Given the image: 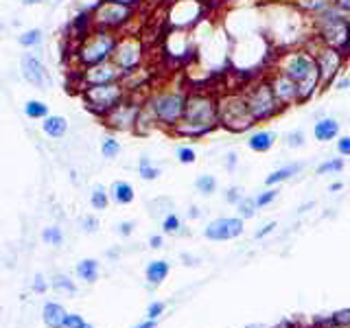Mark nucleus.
Listing matches in <instances>:
<instances>
[{
  "label": "nucleus",
  "instance_id": "44",
  "mask_svg": "<svg viewBox=\"0 0 350 328\" xmlns=\"http://www.w3.org/2000/svg\"><path fill=\"white\" fill-rule=\"evenodd\" d=\"M164 309H167V304L164 302H151L149 309H147V320H158V317L164 313Z\"/></svg>",
  "mask_w": 350,
  "mask_h": 328
},
{
  "label": "nucleus",
  "instance_id": "20",
  "mask_svg": "<svg viewBox=\"0 0 350 328\" xmlns=\"http://www.w3.org/2000/svg\"><path fill=\"white\" fill-rule=\"evenodd\" d=\"M40 125H42V131L51 140H62L68 134V118L62 114H49L44 120H40Z\"/></svg>",
  "mask_w": 350,
  "mask_h": 328
},
{
  "label": "nucleus",
  "instance_id": "27",
  "mask_svg": "<svg viewBox=\"0 0 350 328\" xmlns=\"http://www.w3.org/2000/svg\"><path fill=\"white\" fill-rule=\"evenodd\" d=\"M153 129H160V127L156 123V118H153V114L147 109V105L142 103V109H140V114H138L134 134H138V136H149Z\"/></svg>",
  "mask_w": 350,
  "mask_h": 328
},
{
  "label": "nucleus",
  "instance_id": "8",
  "mask_svg": "<svg viewBox=\"0 0 350 328\" xmlns=\"http://www.w3.org/2000/svg\"><path fill=\"white\" fill-rule=\"evenodd\" d=\"M83 105L98 118H103L109 109H114L120 101L127 98V87L123 81L116 83H103V85H88L79 90Z\"/></svg>",
  "mask_w": 350,
  "mask_h": 328
},
{
  "label": "nucleus",
  "instance_id": "39",
  "mask_svg": "<svg viewBox=\"0 0 350 328\" xmlns=\"http://www.w3.org/2000/svg\"><path fill=\"white\" fill-rule=\"evenodd\" d=\"M175 158L180 164H195L197 162V151L191 145H180L175 149Z\"/></svg>",
  "mask_w": 350,
  "mask_h": 328
},
{
  "label": "nucleus",
  "instance_id": "1",
  "mask_svg": "<svg viewBox=\"0 0 350 328\" xmlns=\"http://www.w3.org/2000/svg\"><path fill=\"white\" fill-rule=\"evenodd\" d=\"M217 96L219 92L204 90V87L202 90H189L184 114L180 118V123L171 129V134L184 140H200L217 131L219 129Z\"/></svg>",
  "mask_w": 350,
  "mask_h": 328
},
{
  "label": "nucleus",
  "instance_id": "52",
  "mask_svg": "<svg viewBox=\"0 0 350 328\" xmlns=\"http://www.w3.org/2000/svg\"><path fill=\"white\" fill-rule=\"evenodd\" d=\"M237 164H239V156L234 151H230L228 156H226V169L228 171H234L237 169Z\"/></svg>",
  "mask_w": 350,
  "mask_h": 328
},
{
  "label": "nucleus",
  "instance_id": "47",
  "mask_svg": "<svg viewBox=\"0 0 350 328\" xmlns=\"http://www.w3.org/2000/svg\"><path fill=\"white\" fill-rule=\"evenodd\" d=\"M81 226H83L85 232H96V230H98V219L96 217H85L83 221H81Z\"/></svg>",
  "mask_w": 350,
  "mask_h": 328
},
{
  "label": "nucleus",
  "instance_id": "37",
  "mask_svg": "<svg viewBox=\"0 0 350 328\" xmlns=\"http://www.w3.org/2000/svg\"><path fill=\"white\" fill-rule=\"evenodd\" d=\"M237 210H239V217L243 219V221H247V219H254L256 217V202H254V197H243L239 204H237Z\"/></svg>",
  "mask_w": 350,
  "mask_h": 328
},
{
  "label": "nucleus",
  "instance_id": "38",
  "mask_svg": "<svg viewBox=\"0 0 350 328\" xmlns=\"http://www.w3.org/2000/svg\"><path fill=\"white\" fill-rule=\"evenodd\" d=\"M180 228H182V221H180L178 215L175 213L164 215V219H162V232L164 234H178Z\"/></svg>",
  "mask_w": 350,
  "mask_h": 328
},
{
  "label": "nucleus",
  "instance_id": "62",
  "mask_svg": "<svg viewBox=\"0 0 350 328\" xmlns=\"http://www.w3.org/2000/svg\"><path fill=\"white\" fill-rule=\"evenodd\" d=\"M81 328H94V326H90V324H83Z\"/></svg>",
  "mask_w": 350,
  "mask_h": 328
},
{
  "label": "nucleus",
  "instance_id": "7",
  "mask_svg": "<svg viewBox=\"0 0 350 328\" xmlns=\"http://www.w3.org/2000/svg\"><path fill=\"white\" fill-rule=\"evenodd\" d=\"M241 92H243V96H245L250 114L254 116L256 125L269 123V120H273L284 112V109L278 105L276 96H273V92H271L265 72H262L260 77H256V79L247 81L243 87H241Z\"/></svg>",
  "mask_w": 350,
  "mask_h": 328
},
{
  "label": "nucleus",
  "instance_id": "19",
  "mask_svg": "<svg viewBox=\"0 0 350 328\" xmlns=\"http://www.w3.org/2000/svg\"><path fill=\"white\" fill-rule=\"evenodd\" d=\"M276 138H278L276 131H271V129H252L245 145L254 153H267L273 149V145H276Z\"/></svg>",
  "mask_w": 350,
  "mask_h": 328
},
{
  "label": "nucleus",
  "instance_id": "45",
  "mask_svg": "<svg viewBox=\"0 0 350 328\" xmlns=\"http://www.w3.org/2000/svg\"><path fill=\"white\" fill-rule=\"evenodd\" d=\"M278 228V223L276 221H269V223H265V226H262L260 230H258V232L254 234V238L256 241H260V238H265V236H269L271 232H273V230H276Z\"/></svg>",
  "mask_w": 350,
  "mask_h": 328
},
{
  "label": "nucleus",
  "instance_id": "50",
  "mask_svg": "<svg viewBox=\"0 0 350 328\" xmlns=\"http://www.w3.org/2000/svg\"><path fill=\"white\" fill-rule=\"evenodd\" d=\"M85 322L81 320V315H68L66 317V328H81Z\"/></svg>",
  "mask_w": 350,
  "mask_h": 328
},
{
  "label": "nucleus",
  "instance_id": "6",
  "mask_svg": "<svg viewBox=\"0 0 350 328\" xmlns=\"http://www.w3.org/2000/svg\"><path fill=\"white\" fill-rule=\"evenodd\" d=\"M118 36L120 33L105 31V29H94V27L88 29L81 36L79 44H77V49H75V59H77V64H79V68L98 64V62H105V59H112Z\"/></svg>",
  "mask_w": 350,
  "mask_h": 328
},
{
  "label": "nucleus",
  "instance_id": "22",
  "mask_svg": "<svg viewBox=\"0 0 350 328\" xmlns=\"http://www.w3.org/2000/svg\"><path fill=\"white\" fill-rule=\"evenodd\" d=\"M66 317L68 313L64 311V306L57 302H49L44 306V313H42V320L49 328H66Z\"/></svg>",
  "mask_w": 350,
  "mask_h": 328
},
{
  "label": "nucleus",
  "instance_id": "36",
  "mask_svg": "<svg viewBox=\"0 0 350 328\" xmlns=\"http://www.w3.org/2000/svg\"><path fill=\"white\" fill-rule=\"evenodd\" d=\"M278 195H280L278 186H267V189L262 191V193H256V197H254L256 208L260 210V208H267V206H271L273 202L278 200Z\"/></svg>",
  "mask_w": 350,
  "mask_h": 328
},
{
  "label": "nucleus",
  "instance_id": "24",
  "mask_svg": "<svg viewBox=\"0 0 350 328\" xmlns=\"http://www.w3.org/2000/svg\"><path fill=\"white\" fill-rule=\"evenodd\" d=\"M109 197L116 202V204H120V206H127V204H131L136 200V191H134V186H131L129 182H114L112 184V189H109Z\"/></svg>",
  "mask_w": 350,
  "mask_h": 328
},
{
  "label": "nucleus",
  "instance_id": "58",
  "mask_svg": "<svg viewBox=\"0 0 350 328\" xmlns=\"http://www.w3.org/2000/svg\"><path fill=\"white\" fill-rule=\"evenodd\" d=\"M25 5H44V3H49V0H22Z\"/></svg>",
  "mask_w": 350,
  "mask_h": 328
},
{
  "label": "nucleus",
  "instance_id": "55",
  "mask_svg": "<svg viewBox=\"0 0 350 328\" xmlns=\"http://www.w3.org/2000/svg\"><path fill=\"white\" fill-rule=\"evenodd\" d=\"M33 289H36V291H46V282H44L42 276L36 278V282H33Z\"/></svg>",
  "mask_w": 350,
  "mask_h": 328
},
{
  "label": "nucleus",
  "instance_id": "30",
  "mask_svg": "<svg viewBox=\"0 0 350 328\" xmlns=\"http://www.w3.org/2000/svg\"><path fill=\"white\" fill-rule=\"evenodd\" d=\"M20 46L25 49H38L40 44L44 42V31L42 29H29V31H22L18 36Z\"/></svg>",
  "mask_w": 350,
  "mask_h": 328
},
{
  "label": "nucleus",
  "instance_id": "41",
  "mask_svg": "<svg viewBox=\"0 0 350 328\" xmlns=\"http://www.w3.org/2000/svg\"><path fill=\"white\" fill-rule=\"evenodd\" d=\"M306 145V134L302 129H293L287 134V147L289 149H302Z\"/></svg>",
  "mask_w": 350,
  "mask_h": 328
},
{
  "label": "nucleus",
  "instance_id": "9",
  "mask_svg": "<svg viewBox=\"0 0 350 328\" xmlns=\"http://www.w3.org/2000/svg\"><path fill=\"white\" fill-rule=\"evenodd\" d=\"M304 46L313 53V59L317 64V72H320L322 92L328 90V87H333L335 79L344 72L348 57H346L342 51L331 49V46H324V44L315 42L311 36H309V42H304Z\"/></svg>",
  "mask_w": 350,
  "mask_h": 328
},
{
  "label": "nucleus",
  "instance_id": "26",
  "mask_svg": "<svg viewBox=\"0 0 350 328\" xmlns=\"http://www.w3.org/2000/svg\"><path fill=\"white\" fill-rule=\"evenodd\" d=\"M22 112L29 120H44L51 112H49V103L40 101V98H29V101L22 105Z\"/></svg>",
  "mask_w": 350,
  "mask_h": 328
},
{
  "label": "nucleus",
  "instance_id": "48",
  "mask_svg": "<svg viewBox=\"0 0 350 328\" xmlns=\"http://www.w3.org/2000/svg\"><path fill=\"white\" fill-rule=\"evenodd\" d=\"M134 226H136L134 221H120L118 223V234L120 236H129L131 232H134Z\"/></svg>",
  "mask_w": 350,
  "mask_h": 328
},
{
  "label": "nucleus",
  "instance_id": "14",
  "mask_svg": "<svg viewBox=\"0 0 350 328\" xmlns=\"http://www.w3.org/2000/svg\"><path fill=\"white\" fill-rule=\"evenodd\" d=\"M267 81H269V87L273 96H276V101L282 109H289V107H298L300 105V92H298V85H295L287 74L271 68L265 72Z\"/></svg>",
  "mask_w": 350,
  "mask_h": 328
},
{
  "label": "nucleus",
  "instance_id": "31",
  "mask_svg": "<svg viewBox=\"0 0 350 328\" xmlns=\"http://www.w3.org/2000/svg\"><path fill=\"white\" fill-rule=\"evenodd\" d=\"M77 273H79V278H83L85 282H94L98 278V262L92 258L81 260L79 265H77Z\"/></svg>",
  "mask_w": 350,
  "mask_h": 328
},
{
  "label": "nucleus",
  "instance_id": "15",
  "mask_svg": "<svg viewBox=\"0 0 350 328\" xmlns=\"http://www.w3.org/2000/svg\"><path fill=\"white\" fill-rule=\"evenodd\" d=\"M204 5L200 0H175L169 9V25L175 31H186L202 20Z\"/></svg>",
  "mask_w": 350,
  "mask_h": 328
},
{
  "label": "nucleus",
  "instance_id": "40",
  "mask_svg": "<svg viewBox=\"0 0 350 328\" xmlns=\"http://www.w3.org/2000/svg\"><path fill=\"white\" fill-rule=\"evenodd\" d=\"M42 241H44V243H49V245H62V241H64L62 228H57V226L46 228L42 232Z\"/></svg>",
  "mask_w": 350,
  "mask_h": 328
},
{
  "label": "nucleus",
  "instance_id": "4",
  "mask_svg": "<svg viewBox=\"0 0 350 328\" xmlns=\"http://www.w3.org/2000/svg\"><path fill=\"white\" fill-rule=\"evenodd\" d=\"M186 94H189V90L182 85H164V87H156L145 98V105L153 114V118H156L160 129L171 131L180 123L186 105Z\"/></svg>",
  "mask_w": 350,
  "mask_h": 328
},
{
  "label": "nucleus",
  "instance_id": "29",
  "mask_svg": "<svg viewBox=\"0 0 350 328\" xmlns=\"http://www.w3.org/2000/svg\"><path fill=\"white\" fill-rule=\"evenodd\" d=\"M344 167H346V160L342 156H339V158H328V160L317 164L315 173L317 175H337V173L344 171Z\"/></svg>",
  "mask_w": 350,
  "mask_h": 328
},
{
  "label": "nucleus",
  "instance_id": "61",
  "mask_svg": "<svg viewBox=\"0 0 350 328\" xmlns=\"http://www.w3.org/2000/svg\"><path fill=\"white\" fill-rule=\"evenodd\" d=\"M348 25H350V14H348ZM348 57H350V44H348Z\"/></svg>",
  "mask_w": 350,
  "mask_h": 328
},
{
  "label": "nucleus",
  "instance_id": "49",
  "mask_svg": "<svg viewBox=\"0 0 350 328\" xmlns=\"http://www.w3.org/2000/svg\"><path fill=\"white\" fill-rule=\"evenodd\" d=\"M55 287H57V289H66V291L75 293V284H72L68 278H64V276H59L57 280H55Z\"/></svg>",
  "mask_w": 350,
  "mask_h": 328
},
{
  "label": "nucleus",
  "instance_id": "57",
  "mask_svg": "<svg viewBox=\"0 0 350 328\" xmlns=\"http://www.w3.org/2000/svg\"><path fill=\"white\" fill-rule=\"evenodd\" d=\"M344 189V184L342 182H333L331 184V189H328V191H331V193H337V191H342Z\"/></svg>",
  "mask_w": 350,
  "mask_h": 328
},
{
  "label": "nucleus",
  "instance_id": "3",
  "mask_svg": "<svg viewBox=\"0 0 350 328\" xmlns=\"http://www.w3.org/2000/svg\"><path fill=\"white\" fill-rule=\"evenodd\" d=\"M309 31L315 42L324 44L342 51L348 57V44H350V25H348V14L339 7L331 5L320 14L309 18Z\"/></svg>",
  "mask_w": 350,
  "mask_h": 328
},
{
  "label": "nucleus",
  "instance_id": "12",
  "mask_svg": "<svg viewBox=\"0 0 350 328\" xmlns=\"http://www.w3.org/2000/svg\"><path fill=\"white\" fill-rule=\"evenodd\" d=\"M142 103H145L142 98H138L134 94H127L125 101H120L114 109H109V112L101 118V123L109 131H116V134H134Z\"/></svg>",
  "mask_w": 350,
  "mask_h": 328
},
{
  "label": "nucleus",
  "instance_id": "25",
  "mask_svg": "<svg viewBox=\"0 0 350 328\" xmlns=\"http://www.w3.org/2000/svg\"><path fill=\"white\" fill-rule=\"evenodd\" d=\"M309 328H350V309L337 311L324 320H315Z\"/></svg>",
  "mask_w": 350,
  "mask_h": 328
},
{
  "label": "nucleus",
  "instance_id": "46",
  "mask_svg": "<svg viewBox=\"0 0 350 328\" xmlns=\"http://www.w3.org/2000/svg\"><path fill=\"white\" fill-rule=\"evenodd\" d=\"M333 87H335V90H348V87H350V74H339L337 77V79H335V83H333Z\"/></svg>",
  "mask_w": 350,
  "mask_h": 328
},
{
  "label": "nucleus",
  "instance_id": "43",
  "mask_svg": "<svg viewBox=\"0 0 350 328\" xmlns=\"http://www.w3.org/2000/svg\"><path fill=\"white\" fill-rule=\"evenodd\" d=\"M335 149L342 158H350V136L339 134V138L335 140Z\"/></svg>",
  "mask_w": 350,
  "mask_h": 328
},
{
  "label": "nucleus",
  "instance_id": "51",
  "mask_svg": "<svg viewBox=\"0 0 350 328\" xmlns=\"http://www.w3.org/2000/svg\"><path fill=\"white\" fill-rule=\"evenodd\" d=\"M105 3H118V5H125V7H131V9H140L145 0H105Z\"/></svg>",
  "mask_w": 350,
  "mask_h": 328
},
{
  "label": "nucleus",
  "instance_id": "10",
  "mask_svg": "<svg viewBox=\"0 0 350 328\" xmlns=\"http://www.w3.org/2000/svg\"><path fill=\"white\" fill-rule=\"evenodd\" d=\"M138 9H131L118 3H105V0H96V5L90 9V27L94 29H105L120 33L127 29L136 18Z\"/></svg>",
  "mask_w": 350,
  "mask_h": 328
},
{
  "label": "nucleus",
  "instance_id": "33",
  "mask_svg": "<svg viewBox=\"0 0 350 328\" xmlns=\"http://www.w3.org/2000/svg\"><path fill=\"white\" fill-rule=\"evenodd\" d=\"M217 186H219L217 178H215V175H208V173L200 175V178L195 180V189H197V193H202V195H206V197L215 195V193H217Z\"/></svg>",
  "mask_w": 350,
  "mask_h": 328
},
{
  "label": "nucleus",
  "instance_id": "42",
  "mask_svg": "<svg viewBox=\"0 0 350 328\" xmlns=\"http://www.w3.org/2000/svg\"><path fill=\"white\" fill-rule=\"evenodd\" d=\"M243 197H245V193H243L241 186H230V189L226 191V202L232 204V206H237L241 200H243Z\"/></svg>",
  "mask_w": 350,
  "mask_h": 328
},
{
  "label": "nucleus",
  "instance_id": "23",
  "mask_svg": "<svg viewBox=\"0 0 350 328\" xmlns=\"http://www.w3.org/2000/svg\"><path fill=\"white\" fill-rule=\"evenodd\" d=\"M171 271V265L167 260H151L147 269H145V276L149 280V284H153V287H158V284H162L164 280H167Z\"/></svg>",
  "mask_w": 350,
  "mask_h": 328
},
{
  "label": "nucleus",
  "instance_id": "18",
  "mask_svg": "<svg viewBox=\"0 0 350 328\" xmlns=\"http://www.w3.org/2000/svg\"><path fill=\"white\" fill-rule=\"evenodd\" d=\"M342 134V125L335 116H322L313 123V138L317 142H333Z\"/></svg>",
  "mask_w": 350,
  "mask_h": 328
},
{
  "label": "nucleus",
  "instance_id": "32",
  "mask_svg": "<svg viewBox=\"0 0 350 328\" xmlns=\"http://www.w3.org/2000/svg\"><path fill=\"white\" fill-rule=\"evenodd\" d=\"M138 175L145 182H153V180L160 178V167H156V164H153L147 156H142L138 162Z\"/></svg>",
  "mask_w": 350,
  "mask_h": 328
},
{
  "label": "nucleus",
  "instance_id": "54",
  "mask_svg": "<svg viewBox=\"0 0 350 328\" xmlns=\"http://www.w3.org/2000/svg\"><path fill=\"white\" fill-rule=\"evenodd\" d=\"M333 5L339 7L342 11H346V14H350V0H333Z\"/></svg>",
  "mask_w": 350,
  "mask_h": 328
},
{
  "label": "nucleus",
  "instance_id": "16",
  "mask_svg": "<svg viewBox=\"0 0 350 328\" xmlns=\"http://www.w3.org/2000/svg\"><path fill=\"white\" fill-rule=\"evenodd\" d=\"M245 232V221L241 217H219L213 219L211 223L204 228V236L208 241H232Z\"/></svg>",
  "mask_w": 350,
  "mask_h": 328
},
{
  "label": "nucleus",
  "instance_id": "63",
  "mask_svg": "<svg viewBox=\"0 0 350 328\" xmlns=\"http://www.w3.org/2000/svg\"><path fill=\"white\" fill-rule=\"evenodd\" d=\"M348 92H350V87H348Z\"/></svg>",
  "mask_w": 350,
  "mask_h": 328
},
{
  "label": "nucleus",
  "instance_id": "11",
  "mask_svg": "<svg viewBox=\"0 0 350 328\" xmlns=\"http://www.w3.org/2000/svg\"><path fill=\"white\" fill-rule=\"evenodd\" d=\"M145 55H147L145 42H142L136 33H125V36H118L116 49L112 53V62L125 74H129V72L142 68V64H145Z\"/></svg>",
  "mask_w": 350,
  "mask_h": 328
},
{
  "label": "nucleus",
  "instance_id": "35",
  "mask_svg": "<svg viewBox=\"0 0 350 328\" xmlns=\"http://www.w3.org/2000/svg\"><path fill=\"white\" fill-rule=\"evenodd\" d=\"M90 204L94 210H105L107 204H109V193L105 191V186L96 184L92 189V195H90Z\"/></svg>",
  "mask_w": 350,
  "mask_h": 328
},
{
  "label": "nucleus",
  "instance_id": "34",
  "mask_svg": "<svg viewBox=\"0 0 350 328\" xmlns=\"http://www.w3.org/2000/svg\"><path fill=\"white\" fill-rule=\"evenodd\" d=\"M120 142L116 140V136H105L103 138V142H101V156L105 158V160H114V158H118L120 156Z\"/></svg>",
  "mask_w": 350,
  "mask_h": 328
},
{
  "label": "nucleus",
  "instance_id": "13",
  "mask_svg": "<svg viewBox=\"0 0 350 328\" xmlns=\"http://www.w3.org/2000/svg\"><path fill=\"white\" fill-rule=\"evenodd\" d=\"M125 79V72L118 68V66L112 59H105V62H98L92 66H83L79 68V90L88 85H103V83H116V81H123Z\"/></svg>",
  "mask_w": 350,
  "mask_h": 328
},
{
  "label": "nucleus",
  "instance_id": "21",
  "mask_svg": "<svg viewBox=\"0 0 350 328\" xmlns=\"http://www.w3.org/2000/svg\"><path fill=\"white\" fill-rule=\"evenodd\" d=\"M304 169V162H291V164H284V167L271 171L267 178H265V186H280L284 182H289L295 175H300Z\"/></svg>",
  "mask_w": 350,
  "mask_h": 328
},
{
  "label": "nucleus",
  "instance_id": "60",
  "mask_svg": "<svg viewBox=\"0 0 350 328\" xmlns=\"http://www.w3.org/2000/svg\"><path fill=\"white\" fill-rule=\"evenodd\" d=\"M276 328H295L293 324H289V322H282L280 326H276Z\"/></svg>",
  "mask_w": 350,
  "mask_h": 328
},
{
  "label": "nucleus",
  "instance_id": "53",
  "mask_svg": "<svg viewBox=\"0 0 350 328\" xmlns=\"http://www.w3.org/2000/svg\"><path fill=\"white\" fill-rule=\"evenodd\" d=\"M162 243H164V238H162V234H153V236L149 238V245H151L153 249H158V247H162Z\"/></svg>",
  "mask_w": 350,
  "mask_h": 328
},
{
  "label": "nucleus",
  "instance_id": "28",
  "mask_svg": "<svg viewBox=\"0 0 350 328\" xmlns=\"http://www.w3.org/2000/svg\"><path fill=\"white\" fill-rule=\"evenodd\" d=\"M293 7H298L304 16H315V14H320V11H324L326 7H331L333 5V0H291Z\"/></svg>",
  "mask_w": 350,
  "mask_h": 328
},
{
  "label": "nucleus",
  "instance_id": "59",
  "mask_svg": "<svg viewBox=\"0 0 350 328\" xmlns=\"http://www.w3.org/2000/svg\"><path fill=\"white\" fill-rule=\"evenodd\" d=\"M200 215H202V213H200V208H195V206H193V208H191V213H189V217H191V219H197Z\"/></svg>",
  "mask_w": 350,
  "mask_h": 328
},
{
  "label": "nucleus",
  "instance_id": "17",
  "mask_svg": "<svg viewBox=\"0 0 350 328\" xmlns=\"http://www.w3.org/2000/svg\"><path fill=\"white\" fill-rule=\"evenodd\" d=\"M20 72H22V79L31 83L33 87H38V90H49L51 87V74L46 70V64H44L38 55H31V53L22 55Z\"/></svg>",
  "mask_w": 350,
  "mask_h": 328
},
{
  "label": "nucleus",
  "instance_id": "56",
  "mask_svg": "<svg viewBox=\"0 0 350 328\" xmlns=\"http://www.w3.org/2000/svg\"><path fill=\"white\" fill-rule=\"evenodd\" d=\"M136 328H156V320H147V322L138 324Z\"/></svg>",
  "mask_w": 350,
  "mask_h": 328
},
{
  "label": "nucleus",
  "instance_id": "2",
  "mask_svg": "<svg viewBox=\"0 0 350 328\" xmlns=\"http://www.w3.org/2000/svg\"><path fill=\"white\" fill-rule=\"evenodd\" d=\"M273 68L284 72L295 85H298L300 105L311 103L313 98L322 92L317 64L313 59V53L306 46H293V49L282 51L276 57V62H273Z\"/></svg>",
  "mask_w": 350,
  "mask_h": 328
},
{
  "label": "nucleus",
  "instance_id": "5",
  "mask_svg": "<svg viewBox=\"0 0 350 328\" xmlns=\"http://www.w3.org/2000/svg\"><path fill=\"white\" fill-rule=\"evenodd\" d=\"M217 116L219 127L230 131V134H247L256 127L254 116L250 114V107L245 103L243 92L239 90H226L217 96Z\"/></svg>",
  "mask_w": 350,
  "mask_h": 328
}]
</instances>
